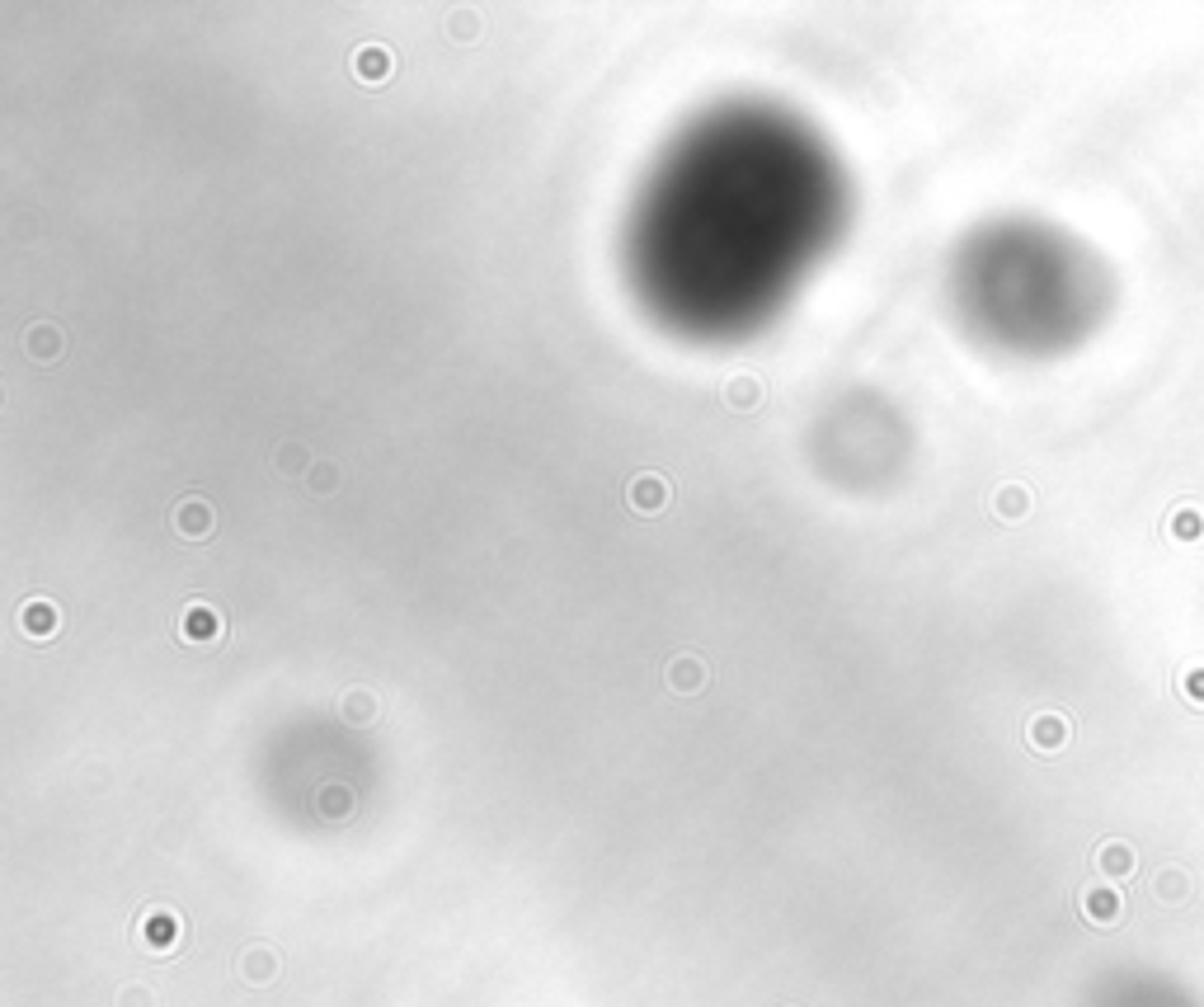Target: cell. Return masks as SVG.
I'll list each match as a JSON object with an SVG mask.
<instances>
[{"mask_svg":"<svg viewBox=\"0 0 1204 1007\" xmlns=\"http://www.w3.org/2000/svg\"><path fill=\"white\" fill-rule=\"evenodd\" d=\"M20 626H24V635H34V640H48V635H57V607H53L48 598H34V603H24V612H20Z\"/></svg>","mask_w":1204,"mask_h":1007,"instance_id":"4","label":"cell"},{"mask_svg":"<svg viewBox=\"0 0 1204 1007\" xmlns=\"http://www.w3.org/2000/svg\"><path fill=\"white\" fill-rule=\"evenodd\" d=\"M301 466H306V452H301L297 443H282L278 457H273V471H278V476H301Z\"/></svg>","mask_w":1204,"mask_h":1007,"instance_id":"12","label":"cell"},{"mask_svg":"<svg viewBox=\"0 0 1204 1007\" xmlns=\"http://www.w3.org/2000/svg\"><path fill=\"white\" fill-rule=\"evenodd\" d=\"M663 499H668V485H663L659 476H635V481H631V504H635L640 513H659Z\"/></svg>","mask_w":1204,"mask_h":1007,"instance_id":"8","label":"cell"},{"mask_svg":"<svg viewBox=\"0 0 1204 1007\" xmlns=\"http://www.w3.org/2000/svg\"><path fill=\"white\" fill-rule=\"evenodd\" d=\"M1101 866H1105V871H1115V876H1124L1129 852H1124V847H1101Z\"/></svg>","mask_w":1204,"mask_h":1007,"instance_id":"18","label":"cell"},{"mask_svg":"<svg viewBox=\"0 0 1204 1007\" xmlns=\"http://www.w3.org/2000/svg\"><path fill=\"white\" fill-rule=\"evenodd\" d=\"M320 805H325V815H329V819H334V815H348V791H334V786H329Z\"/></svg>","mask_w":1204,"mask_h":1007,"instance_id":"19","label":"cell"},{"mask_svg":"<svg viewBox=\"0 0 1204 1007\" xmlns=\"http://www.w3.org/2000/svg\"><path fill=\"white\" fill-rule=\"evenodd\" d=\"M24 344H29V354H34L38 363H53V359L62 354V334H57V325H34Z\"/></svg>","mask_w":1204,"mask_h":1007,"instance_id":"10","label":"cell"},{"mask_svg":"<svg viewBox=\"0 0 1204 1007\" xmlns=\"http://www.w3.org/2000/svg\"><path fill=\"white\" fill-rule=\"evenodd\" d=\"M118 1007H156V998H151L142 984H128V988L118 993Z\"/></svg>","mask_w":1204,"mask_h":1007,"instance_id":"17","label":"cell"},{"mask_svg":"<svg viewBox=\"0 0 1204 1007\" xmlns=\"http://www.w3.org/2000/svg\"><path fill=\"white\" fill-rule=\"evenodd\" d=\"M1030 740H1035L1040 749H1059V744H1063V721H1049V716H1040V721L1030 725Z\"/></svg>","mask_w":1204,"mask_h":1007,"instance_id":"13","label":"cell"},{"mask_svg":"<svg viewBox=\"0 0 1204 1007\" xmlns=\"http://www.w3.org/2000/svg\"><path fill=\"white\" fill-rule=\"evenodd\" d=\"M306 485H311V490H334V485H339V466L315 462V466H311V476H306Z\"/></svg>","mask_w":1204,"mask_h":1007,"instance_id":"15","label":"cell"},{"mask_svg":"<svg viewBox=\"0 0 1204 1007\" xmlns=\"http://www.w3.org/2000/svg\"><path fill=\"white\" fill-rule=\"evenodd\" d=\"M142 941L151 946V951H175V941H179V923H175V913H146L142 918Z\"/></svg>","mask_w":1204,"mask_h":1007,"instance_id":"5","label":"cell"},{"mask_svg":"<svg viewBox=\"0 0 1204 1007\" xmlns=\"http://www.w3.org/2000/svg\"><path fill=\"white\" fill-rule=\"evenodd\" d=\"M724 401H729L734 410H753V405L762 401V382H757V377H748V373H739V377H729V382H724Z\"/></svg>","mask_w":1204,"mask_h":1007,"instance_id":"9","label":"cell"},{"mask_svg":"<svg viewBox=\"0 0 1204 1007\" xmlns=\"http://www.w3.org/2000/svg\"><path fill=\"white\" fill-rule=\"evenodd\" d=\"M184 640H217L221 635V617L207 607V603H193L189 612H184Z\"/></svg>","mask_w":1204,"mask_h":1007,"instance_id":"6","label":"cell"},{"mask_svg":"<svg viewBox=\"0 0 1204 1007\" xmlns=\"http://www.w3.org/2000/svg\"><path fill=\"white\" fill-rule=\"evenodd\" d=\"M353 71H358L362 85H381V81H390L395 57H390V48H381V43H362V48L353 53Z\"/></svg>","mask_w":1204,"mask_h":1007,"instance_id":"1","label":"cell"},{"mask_svg":"<svg viewBox=\"0 0 1204 1007\" xmlns=\"http://www.w3.org/2000/svg\"><path fill=\"white\" fill-rule=\"evenodd\" d=\"M212 527H217V518H212V504H207V499H184V504L175 509V532H179V537H193V542H198V537H207Z\"/></svg>","mask_w":1204,"mask_h":1007,"instance_id":"2","label":"cell"},{"mask_svg":"<svg viewBox=\"0 0 1204 1007\" xmlns=\"http://www.w3.org/2000/svg\"><path fill=\"white\" fill-rule=\"evenodd\" d=\"M1115 908H1120V899L1115 894H1087V913L1096 918V923H1110L1115 918Z\"/></svg>","mask_w":1204,"mask_h":1007,"instance_id":"16","label":"cell"},{"mask_svg":"<svg viewBox=\"0 0 1204 1007\" xmlns=\"http://www.w3.org/2000/svg\"><path fill=\"white\" fill-rule=\"evenodd\" d=\"M376 711H381V707H376L372 693H348V697L339 702V716H343V721H358V725L376 721Z\"/></svg>","mask_w":1204,"mask_h":1007,"instance_id":"11","label":"cell"},{"mask_svg":"<svg viewBox=\"0 0 1204 1007\" xmlns=\"http://www.w3.org/2000/svg\"><path fill=\"white\" fill-rule=\"evenodd\" d=\"M240 974H245V984H273L278 979V955L268 946H250L240 955Z\"/></svg>","mask_w":1204,"mask_h":1007,"instance_id":"7","label":"cell"},{"mask_svg":"<svg viewBox=\"0 0 1204 1007\" xmlns=\"http://www.w3.org/2000/svg\"><path fill=\"white\" fill-rule=\"evenodd\" d=\"M668 688L673 693H701L706 688V664L696 654H678L668 664Z\"/></svg>","mask_w":1204,"mask_h":1007,"instance_id":"3","label":"cell"},{"mask_svg":"<svg viewBox=\"0 0 1204 1007\" xmlns=\"http://www.w3.org/2000/svg\"><path fill=\"white\" fill-rule=\"evenodd\" d=\"M998 513H1002V518H1021V513H1026V490H1016V485L998 490Z\"/></svg>","mask_w":1204,"mask_h":1007,"instance_id":"14","label":"cell"}]
</instances>
